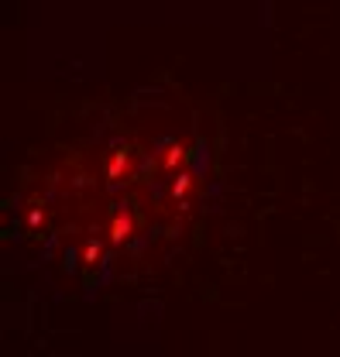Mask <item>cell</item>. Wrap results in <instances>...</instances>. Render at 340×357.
Returning a JSON list of instances; mask_svg holds the SVG:
<instances>
[{
	"instance_id": "6da1fadb",
	"label": "cell",
	"mask_w": 340,
	"mask_h": 357,
	"mask_svg": "<svg viewBox=\"0 0 340 357\" xmlns=\"http://www.w3.org/2000/svg\"><path fill=\"white\" fill-rule=\"evenodd\" d=\"M134 234H138V217H134V210H128V206L114 210L110 220H107V241H110L114 248H124V244L134 241Z\"/></svg>"
},
{
	"instance_id": "7a4b0ae2",
	"label": "cell",
	"mask_w": 340,
	"mask_h": 357,
	"mask_svg": "<svg viewBox=\"0 0 340 357\" xmlns=\"http://www.w3.org/2000/svg\"><path fill=\"white\" fill-rule=\"evenodd\" d=\"M80 261H83L86 268L100 265V261H103V244H100V241H86L83 251H80Z\"/></svg>"
}]
</instances>
